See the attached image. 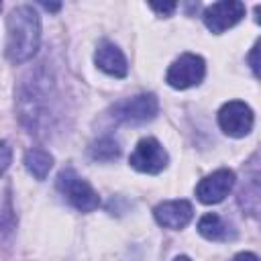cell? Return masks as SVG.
Segmentation results:
<instances>
[{"instance_id":"8","label":"cell","mask_w":261,"mask_h":261,"mask_svg":"<svg viewBox=\"0 0 261 261\" xmlns=\"http://www.w3.org/2000/svg\"><path fill=\"white\" fill-rule=\"evenodd\" d=\"M232 186H234V171L222 167L200 179V184L196 186V196L202 204H218L228 196Z\"/></svg>"},{"instance_id":"3","label":"cell","mask_w":261,"mask_h":261,"mask_svg":"<svg viewBox=\"0 0 261 261\" xmlns=\"http://www.w3.org/2000/svg\"><path fill=\"white\" fill-rule=\"evenodd\" d=\"M206 75V63L196 53H184L179 55L167 69L165 82L175 90H188L192 86H198Z\"/></svg>"},{"instance_id":"20","label":"cell","mask_w":261,"mask_h":261,"mask_svg":"<svg viewBox=\"0 0 261 261\" xmlns=\"http://www.w3.org/2000/svg\"><path fill=\"white\" fill-rule=\"evenodd\" d=\"M0 10H2V4H0Z\"/></svg>"},{"instance_id":"4","label":"cell","mask_w":261,"mask_h":261,"mask_svg":"<svg viewBox=\"0 0 261 261\" xmlns=\"http://www.w3.org/2000/svg\"><path fill=\"white\" fill-rule=\"evenodd\" d=\"M128 163H130V167H135L141 173L155 175V173H161L167 167L169 155H167V151L163 149V145L157 139L145 137V139H141L137 143L135 151L128 157Z\"/></svg>"},{"instance_id":"13","label":"cell","mask_w":261,"mask_h":261,"mask_svg":"<svg viewBox=\"0 0 261 261\" xmlns=\"http://www.w3.org/2000/svg\"><path fill=\"white\" fill-rule=\"evenodd\" d=\"M120 155V147L112 137H102L90 147V157L96 161H112Z\"/></svg>"},{"instance_id":"11","label":"cell","mask_w":261,"mask_h":261,"mask_svg":"<svg viewBox=\"0 0 261 261\" xmlns=\"http://www.w3.org/2000/svg\"><path fill=\"white\" fill-rule=\"evenodd\" d=\"M24 167H27V171H29L35 179H45V177L49 175L51 167H53V157H51L49 151L33 147V149H29L27 155H24Z\"/></svg>"},{"instance_id":"12","label":"cell","mask_w":261,"mask_h":261,"mask_svg":"<svg viewBox=\"0 0 261 261\" xmlns=\"http://www.w3.org/2000/svg\"><path fill=\"white\" fill-rule=\"evenodd\" d=\"M198 232H200L204 239H208V241H226V239L232 237L228 224H226L216 212H208V214H204V216L200 218V222H198Z\"/></svg>"},{"instance_id":"5","label":"cell","mask_w":261,"mask_h":261,"mask_svg":"<svg viewBox=\"0 0 261 261\" xmlns=\"http://www.w3.org/2000/svg\"><path fill=\"white\" fill-rule=\"evenodd\" d=\"M253 122H255V116L251 106L241 100H230L218 110V124L228 137L241 139L249 135L253 128Z\"/></svg>"},{"instance_id":"19","label":"cell","mask_w":261,"mask_h":261,"mask_svg":"<svg viewBox=\"0 0 261 261\" xmlns=\"http://www.w3.org/2000/svg\"><path fill=\"white\" fill-rule=\"evenodd\" d=\"M173 261H192V259H190V257H186V255H179V257H175Z\"/></svg>"},{"instance_id":"15","label":"cell","mask_w":261,"mask_h":261,"mask_svg":"<svg viewBox=\"0 0 261 261\" xmlns=\"http://www.w3.org/2000/svg\"><path fill=\"white\" fill-rule=\"evenodd\" d=\"M155 12H159V14H171L175 8H177V4L175 2H169V4H149Z\"/></svg>"},{"instance_id":"7","label":"cell","mask_w":261,"mask_h":261,"mask_svg":"<svg viewBox=\"0 0 261 261\" xmlns=\"http://www.w3.org/2000/svg\"><path fill=\"white\" fill-rule=\"evenodd\" d=\"M157 110H159V102L153 94H139L118 102L114 106V118H118L120 122L141 124L155 118Z\"/></svg>"},{"instance_id":"18","label":"cell","mask_w":261,"mask_h":261,"mask_svg":"<svg viewBox=\"0 0 261 261\" xmlns=\"http://www.w3.org/2000/svg\"><path fill=\"white\" fill-rule=\"evenodd\" d=\"M47 10H59L61 8V4H43Z\"/></svg>"},{"instance_id":"10","label":"cell","mask_w":261,"mask_h":261,"mask_svg":"<svg viewBox=\"0 0 261 261\" xmlns=\"http://www.w3.org/2000/svg\"><path fill=\"white\" fill-rule=\"evenodd\" d=\"M94 63L108 75L112 77H124L128 73V63L122 55V51L110 43V41H102L94 53Z\"/></svg>"},{"instance_id":"2","label":"cell","mask_w":261,"mask_h":261,"mask_svg":"<svg viewBox=\"0 0 261 261\" xmlns=\"http://www.w3.org/2000/svg\"><path fill=\"white\" fill-rule=\"evenodd\" d=\"M57 190L80 212H92V210H96L100 206L98 192L86 179H82L71 167L59 171V175H57Z\"/></svg>"},{"instance_id":"6","label":"cell","mask_w":261,"mask_h":261,"mask_svg":"<svg viewBox=\"0 0 261 261\" xmlns=\"http://www.w3.org/2000/svg\"><path fill=\"white\" fill-rule=\"evenodd\" d=\"M247 8L243 2H237V0H222V2H214L210 4L202 18H204V24L208 31H212L214 35H220L224 33L226 29L234 27L237 22L243 20Z\"/></svg>"},{"instance_id":"16","label":"cell","mask_w":261,"mask_h":261,"mask_svg":"<svg viewBox=\"0 0 261 261\" xmlns=\"http://www.w3.org/2000/svg\"><path fill=\"white\" fill-rule=\"evenodd\" d=\"M257 53H259V41L253 45V51H251V67H253V73L259 75V63H257Z\"/></svg>"},{"instance_id":"1","label":"cell","mask_w":261,"mask_h":261,"mask_svg":"<svg viewBox=\"0 0 261 261\" xmlns=\"http://www.w3.org/2000/svg\"><path fill=\"white\" fill-rule=\"evenodd\" d=\"M6 57L12 63L29 61L41 43V18L31 4L16 6L6 22Z\"/></svg>"},{"instance_id":"14","label":"cell","mask_w":261,"mask_h":261,"mask_svg":"<svg viewBox=\"0 0 261 261\" xmlns=\"http://www.w3.org/2000/svg\"><path fill=\"white\" fill-rule=\"evenodd\" d=\"M12 163V147L6 141H0V175L10 167Z\"/></svg>"},{"instance_id":"9","label":"cell","mask_w":261,"mask_h":261,"mask_svg":"<svg viewBox=\"0 0 261 261\" xmlns=\"http://www.w3.org/2000/svg\"><path fill=\"white\" fill-rule=\"evenodd\" d=\"M194 208L188 200H169V202H161L159 206H155L153 216L155 220L165 226V228H184L190 220H192Z\"/></svg>"},{"instance_id":"17","label":"cell","mask_w":261,"mask_h":261,"mask_svg":"<svg viewBox=\"0 0 261 261\" xmlns=\"http://www.w3.org/2000/svg\"><path fill=\"white\" fill-rule=\"evenodd\" d=\"M230 261H259V257L255 253H251V251H243V253H237Z\"/></svg>"}]
</instances>
